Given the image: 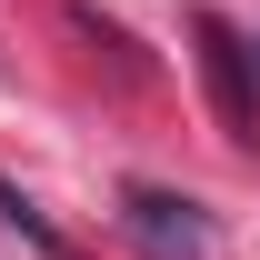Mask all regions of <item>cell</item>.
Returning <instances> with one entry per match:
<instances>
[{
    "mask_svg": "<svg viewBox=\"0 0 260 260\" xmlns=\"http://www.w3.org/2000/svg\"><path fill=\"white\" fill-rule=\"evenodd\" d=\"M120 230L140 260H210V220H200V200L160 190V180H130L120 190Z\"/></svg>",
    "mask_w": 260,
    "mask_h": 260,
    "instance_id": "cell-1",
    "label": "cell"
},
{
    "mask_svg": "<svg viewBox=\"0 0 260 260\" xmlns=\"http://www.w3.org/2000/svg\"><path fill=\"white\" fill-rule=\"evenodd\" d=\"M200 60H210V90H220L230 140H250V130H260V110H250V50L230 40V20H220V10H200Z\"/></svg>",
    "mask_w": 260,
    "mask_h": 260,
    "instance_id": "cell-2",
    "label": "cell"
},
{
    "mask_svg": "<svg viewBox=\"0 0 260 260\" xmlns=\"http://www.w3.org/2000/svg\"><path fill=\"white\" fill-rule=\"evenodd\" d=\"M0 220L20 230V240H30V250H40V260H70V240H60V230H50V220H40L30 200H20V180H0Z\"/></svg>",
    "mask_w": 260,
    "mask_h": 260,
    "instance_id": "cell-3",
    "label": "cell"
}]
</instances>
